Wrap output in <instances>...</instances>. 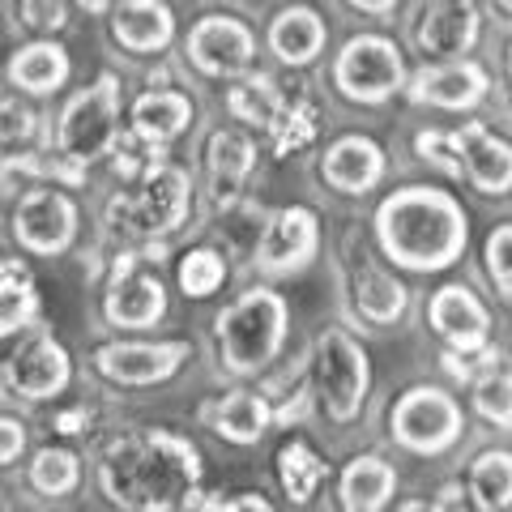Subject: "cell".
Masks as SVG:
<instances>
[{
	"label": "cell",
	"instance_id": "cell-1",
	"mask_svg": "<svg viewBox=\"0 0 512 512\" xmlns=\"http://www.w3.org/2000/svg\"><path fill=\"white\" fill-rule=\"evenodd\" d=\"M376 239L393 265L414 274L448 269L466 252L470 222L453 192L444 188H397L376 210Z\"/></svg>",
	"mask_w": 512,
	"mask_h": 512
},
{
	"label": "cell",
	"instance_id": "cell-2",
	"mask_svg": "<svg viewBox=\"0 0 512 512\" xmlns=\"http://www.w3.org/2000/svg\"><path fill=\"white\" fill-rule=\"evenodd\" d=\"M201 478L197 448L167 431L124 436L107 448L99 483L120 508H192V487Z\"/></svg>",
	"mask_w": 512,
	"mask_h": 512
},
{
	"label": "cell",
	"instance_id": "cell-3",
	"mask_svg": "<svg viewBox=\"0 0 512 512\" xmlns=\"http://www.w3.org/2000/svg\"><path fill=\"white\" fill-rule=\"evenodd\" d=\"M286 299L278 291H244L231 308H222L214 320L222 367L231 376H252L269 367V359H278V350L286 342Z\"/></svg>",
	"mask_w": 512,
	"mask_h": 512
},
{
	"label": "cell",
	"instance_id": "cell-4",
	"mask_svg": "<svg viewBox=\"0 0 512 512\" xmlns=\"http://www.w3.org/2000/svg\"><path fill=\"white\" fill-rule=\"evenodd\" d=\"M188 205H192L188 171L175 163H150L146 175H141V188L133 197H116L107 214L128 235L158 239V235H171L175 227H184Z\"/></svg>",
	"mask_w": 512,
	"mask_h": 512
},
{
	"label": "cell",
	"instance_id": "cell-5",
	"mask_svg": "<svg viewBox=\"0 0 512 512\" xmlns=\"http://www.w3.org/2000/svg\"><path fill=\"white\" fill-rule=\"evenodd\" d=\"M312 367H316L320 406L329 410V419L333 423L359 419V410L367 402V384H372V372H367V350L350 338L346 329H325L316 338Z\"/></svg>",
	"mask_w": 512,
	"mask_h": 512
},
{
	"label": "cell",
	"instance_id": "cell-6",
	"mask_svg": "<svg viewBox=\"0 0 512 512\" xmlns=\"http://www.w3.org/2000/svg\"><path fill=\"white\" fill-rule=\"evenodd\" d=\"M389 427L402 448H410V453H419V457H436L461 440L466 419H461V406L453 393L419 384V389H406L397 397Z\"/></svg>",
	"mask_w": 512,
	"mask_h": 512
},
{
	"label": "cell",
	"instance_id": "cell-7",
	"mask_svg": "<svg viewBox=\"0 0 512 512\" xmlns=\"http://www.w3.org/2000/svg\"><path fill=\"white\" fill-rule=\"evenodd\" d=\"M116 128H120V82L111 73H103L99 82L86 86L69 107H64L60 154H69L73 163L86 167L116 146Z\"/></svg>",
	"mask_w": 512,
	"mask_h": 512
},
{
	"label": "cell",
	"instance_id": "cell-8",
	"mask_svg": "<svg viewBox=\"0 0 512 512\" xmlns=\"http://www.w3.org/2000/svg\"><path fill=\"white\" fill-rule=\"evenodd\" d=\"M333 82H338V90L350 103H384L406 86L402 52L380 35H359L338 52Z\"/></svg>",
	"mask_w": 512,
	"mask_h": 512
},
{
	"label": "cell",
	"instance_id": "cell-9",
	"mask_svg": "<svg viewBox=\"0 0 512 512\" xmlns=\"http://www.w3.org/2000/svg\"><path fill=\"white\" fill-rule=\"evenodd\" d=\"M320 248V222L308 205H286L274 218L265 222L261 244H256V269L269 278H286L299 274L303 265L316 256Z\"/></svg>",
	"mask_w": 512,
	"mask_h": 512
},
{
	"label": "cell",
	"instance_id": "cell-10",
	"mask_svg": "<svg viewBox=\"0 0 512 512\" xmlns=\"http://www.w3.org/2000/svg\"><path fill=\"white\" fill-rule=\"evenodd\" d=\"M13 235L35 256H60L77 235V205L56 188H30L13 210Z\"/></svg>",
	"mask_w": 512,
	"mask_h": 512
},
{
	"label": "cell",
	"instance_id": "cell-11",
	"mask_svg": "<svg viewBox=\"0 0 512 512\" xmlns=\"http://www.w3.org/2000/svg\"><path fill=\"white\" fill-rule=\"evenodd\" d=\"M252 56H256L252 30L239 18H227V13L201 18L188 35V60L205 77H244L252 69Z\"/></svg>",
	"mask_w": 512,
	"mask_h": 512
},
{
	"label": "cell",
	"instance_id": "cell-12",
	"mask_svg": "<svg viewBox=\"0 0 512 512\" xmlns=\"http://www.w3.org/2000/svg\"><path fill=\"white\" fill-rule=\"evenodd\" d=\"M69 380H73L69 350H64L52 333H30L5 363V384L13 393L30 397V402H43V397L64 393Z\"/></svg>",
	"mask_w": 512,
	"mask_h": 512
},
{
	"label": "cell",
	"instance_id": "cell-13",
	"mask_svg": "<svg viewBox=\"0 0 512 512\" xmlns=\"http://www.w3.org/2000/svg\"><path fill=\"white\" fill-rule=\"evenodd\" d=\"M167 312V291L154 274L141 269L137 256H124L116 265V278L107 286V299H103V316L107 325L116 329H150L154 320H163Z\"/></svg>",
	"mask_w": 512,
	"mask_h": 512
},
{
	"label": "cell",
	"instance_id": "cell-14",
	"mask_svg": "<svg viewBox=\"0 0 512 512\" xmlns=\"http://www.w3.org/2000/svg\"><path fill=\"white\" fill-rule=\"evenodd\" d=\"M188 342H111L94 350V367L111 384H158L180 372Z\"/></svg>",
	"mask_w": 512,
	"mask_h": 512
},
{
	"label": "cell",
	"instance_id": "cell-15",
	"mask_svg": "<svg viewBox=\"0 0 512 512\" xmlns=\"http://www.w3.org/2000/svg\"><path fill=\"white\" fill-rule=\"evenodd\" d=\"M431 329L440 333L448 342V350H461V355H478L491 333V320H487V308L474 299V291L466 286H440L436 295H431Z\"/></svg>",
	"mask_w": 512,
	"mask_h": 512
},
{
	"label": "cell",
	"instance_id": "cell-16",
	"mask_svg": "<svg viewBox=\"0 0 512 512\" xmlns=\"http://www.w3.org/2000/svg\"><path fill=\"white\" fill-rule=\"evenodd\" d=\"M487 73L474 60H453V64H431V69L410 77V99L440 107V111H470L487 99Z\"/></svg>",
	"mask_w": 512,
	"mask_h": 512
},
{
	"label": "cell",
	"instance_id": "cell-17",
	"mask_svg": "<svg viewBox=\"0 0 512 512\" xmlns=\"http://www.w3.org/2000/svg\"><path fill=\"white\" fill-rule=\"evenodd\" d=\"M457 154H461V171L478 192H491V197H504L512 188V146L504 137L487 133L478 120H470L466 128H457Z\"/></svg>",
	"mask_w": 512,
	"mask_h": 512
},
{
	"label": "cell",
	"instance_id": "cell-18",
	"mask_svg": "<svg viewBox=\"0 0 512 512\" xmlns=\"http://www.w3.org/2000/svg\"><path fill=\"white\" fill-rule=\"evenodd\" d=\"M320 175H325L329 188L346 192V197H363L367 188L380 184L384 175V150L372 137H338L320 158Z\"/></svg>",
	"mask_w": 512,
	"mask_h": 512
},
{
	"label": "cell",
	"instance_id": "cell-19",
	"mask_svg": "<svg viewBox=\"0 0 512 512\" xmlns=\"http://www.w3.org/2000/svg\"><path fill=\"white\" fill-rule=\"evenodd\" d=\"M111 35L133 56H150L175 39V18L163 0H120L111 13Z\"/></svg>",
	"mask_w": 512,
	"mask_h": 512
},
{
	"label": "cell",
	"instance_id": "cell-20",
	"mask_svg": "<svg viewBox=\"0 0 512 512\" xmlns=\"http://www.w3.org/2000/svg\"><path fill=\"white\" fill-rule=\"evenodd\" d=\"M414 43L423 56H461L478 43V13L470 9V0L457 5H431L423 13V22L414 26Z\"/></svg>",
	"mask_w": 512,
	"mask_h": 512
},
{
	"label": "cell",
	"instance_id": "cell-21",
	"mask_svg": "<svg viewBox=\"0 0 512 512\" xmlns=\"http://www.w3.org/2000/svg\"><path fill=\"white\" fill-rule=\"evenodd\" d=\"M205 167H210V197H214V205H235L239 188L248 184V175L256 167V146L244 133H235V128H218V133L210 137Z\"/></svg>",
	"mask_w": 512,
	"mask_h": 512
},
{
	"label": "cell",
	"instance_id": "cell-22",
	"mask_svg": "<svg viewBox=\"0 0 512 512\" xmlns=\"http://www.w3.org/2000/svg\"><path fill=\"white\" fill-rule=\"evenodd\" d=\"M269 47H274V56L282 64H291V69H303V64H312L320 56V47H325V22L316 18V9H282L274 26H269Z\"/></svg>",
	"mask_w": 512,
	"mask_h": 512
},
{
	"label": "cell",
	"instance_id": "cell-23",
	"mask_svg": "<svg viewBox=\"0 0 512 512\" xmlns=\"http://www.w3.org/2000/svg\"><path fill=\"white\" fill-rule=\"evenodd\" d=\"M192 124V103L180 90H150L133 103V128L150 146H167Z\"/></svg>",
	"mask_w": 512,
	"mask_h": 512
},
{
	"label": "cell",
	"instance_id": "cell-24",
	"mask_svg": "<svg viewBox=\"0 0 512 512\" xmlns=\"http://www.w3.org/2000/svg\"><path fill=\"white\" fill-rule=\"evenodd\" d=\"M397 491V470L380 457H355L350 466L342 470V483H338V500L346 512H376L393 500Z\"/></svg>",
	"mask_w": 512,
	"mask_h": 512
},
{
	"label": "cell",
	"instance_id": "cell-25",
	"mask_svg": "<svg viewBox=\"0 0 512 512\" xmlns=\"http://www.w3.org/2000/svg\"><path fill=\"white\" fill-rule=\"evenodd\" d=\"M269 419H274V410H269L265 397H256L248 389H235L231 397H222V402L210 410V423L222 440L231 444H256L269 431Z\"/></svg>",
	"mask_w": 512,
	"mask_h": 512
},
{
	"label": "cell",
	"instance_id": "cell-26",
	"mask_svg": "<svg viewBox=\"0 0 512 512\" xmlns=\"http://www.w3.org/2000/svg\"><path fill=\"white\" fill-rule=\"evenodd\" d=\"M9 82L26 94H52L69 82V56L56 43H30L9 60Z\"/></svg>",
	"mask_w": 512,
	"mask_h": 512
},
{
	"label": "cell",
	"instance_id": "cell-27",
	"mask_svg": "<svg viewBox=\"0 0 512 512\" xmlns=\"http://www.w3.org/2000/svg\"><path fill=\"white\" fill-rule=\"evenodd\" d=\"M350 295H355L359 316H367L372 325H393L406 312V286L393 282L380 265H367V261L355 265V291Z\"/></svg>",
	"mask_w": 512,
	"mask_h": 512
},
{
	"label": "cell",
	"instance_id": "cell-28",
	"mask_svg": "<svg viewBox=\"0 0 512 512\" xmlns=\"http://www.w3.org/2000/svg\"><path fill=\"white\" fill-rule=\"evenodd\" d=\"M470 500L474 508L495 512L512 504V453L508 448H491L470 466Z\"/></svg>",
	"mask_w": 512,
	"mask_h": 512
},
{
	"label": "cell",
	"instance_id": "cell-29",
	"mask_svg": "<svg viewBox=\"0 0 512 512\" xmlns=\"http://www.w3.org/2000/svg\"><path fill=\"white\" fill-rule=\"evenodd\" d=\"M35 316H39V295H35V286H30L26 269L18 261L0 265V338L26 329Z\"/></svg>",
	"mask_w": 512,
	"mask_h": 512
},
{
	"label": "cell",
	"instance_id": "cell-30",
	"mask_svg": "<svg viewBox=\"0 0 512 512\" xmlns=\"http://www.w3.org/2000/svg\"><path fill=\"white\" fill-rule=\"evenodd\" d=\"M325 474H329V466L303 440H291L278 453V478H282V487L295 504H308L316 495V487L325 483Z\"/></svg>",
	"mask_w": 512,
	"mask_h": 512
},
{
	"label": "cell",
	"instance_id": "cell-31",
	"mask_svg": "<svg viewBox=\"0 0 512 512\" xmlns=\"http://www.w3.org/2000/svg\"><path fill=\"white\" fill-rule=\"evenodd\" d=\"M227 107H231V116H235V120L269 128V124L278 120V111H282V94H278V86L269 82L265 73L239 77V82L231 86V94H227Z\"/></svg>",
	"mask_w": 512,
	"mask_h": 512
},
{
	"label": "cell",
	"instance_id": "cell-32",
	"mask_svg": "<svg viewBox=\"0 0 512 512\" xmlns=\"http://www.w3.org/2000/svg\"><path fill=\"white\" fill-rule=\"evenodd\" d=\"M77 478H82V466H77V457L69 448H43V453L30 461V487L39 495H69L77 487Z\"/></svg>",
	"mask_w": 512,
	"mask_h": 512
},
{
	"label": "cell",
	"instance_id": "cell-33",
	"mask_svg": "<svg viewBox=\"0 0 512 512\" xmlns=\"http://www.w3.org/2000/svg\"><path fill=\"white\" fill-rule=\"evenodd\" d=\"M474 410L487 423L512 431V376L508 372H487L474 380Z\"/></svg>",
	"mask_w": 512,
	"mask_h": 512
},
{
	"label": "cell",
	"instance_id": "cell-34",
	"mask_svg": "<svg viewBox=\"0 0 512 512\" xmlns=\"http://www.w3.org/2000/svg\"><path fill=\"white\" fill-rule=\"evenodd\" d=\"M222 278H227V265H222V256L210 252V248L188 252L184 265H180V286H184V295H192V299L214 295L222 286Z\"/></svg>",
	"mask_w": 512,
	"mask_h": 512
},
{
	"label": "cell",
	"instance_id": "cell-35",
	"mask_svg": "<svg viewBox=\"0 0 512 512\" xmlns=\"http://www.w3.org/2000/svg\"><path fill=\"white\" fill-rule=\"evenodd\" d=\"M269 128H274V146H278V154H291V150L308 146V141L316 137V120H312V111H308V107H286V103H282L278 120L269 124Z\"/></svg>",
	"mask_w": 512,
	"mask_h": 512
},
{
	"label": "cell",
	"instance_id": "cell-36",
	"mask_svg": "<svg viewBox=\"0 0 512 512\" xmlns=\"http://www.w3.org/2000/svg\"><path fill=\"white\" fill-rule=\"evenodd\" d=\"M414 150H419L431 167H440L444 175H453V180H461V154H457V137L453 133H440V128H427V133L414 137Z\"/></svg>",
	"mask_w": 512,
	"mask_h": 512
},
{
	"label": "cell",
	"instance_id": "cell-37",
	"mask_svg": "<svg viewBox=\"0 0 512 512\" xmlns=\"http://www.w3.org/2000/svg\"><path fill=\"white\" fill-rule=\"evenodd\" d=\"M487 274L500 286V295L512 299V222L487 239Z\"/></svg>",
	"mask_w": 512,
	"mask_h": 512
},
{
	"label": "cell",
	"instance_id": "cell-38",
	"mask_svg": "<svg viewBox=\"0 0 512 512\" xmlns=\"http://www.w3.org/2000/svg\"><path fill=\"white\" fill-rule=\"evenodd\" d=\"M22 22L39 35H52L64 26V0H22Z\"/></svg>",
	"mask_w": 512,
	"mask_h": 512
},
{
	"label": "cell",
	"instance_id": "cell-39",
	"mask_svg": "<svg viewBox=\"0 0 512 512\" xmlns=\"http://www.w3.org/2000/svg\"><path fill=\"white\" fill-rule=\"evenodd\" d=\"M26 448V431L18 419H0V466H9L13 457H18Z\"/></svg>",
	"mask_w": 512,
	"mask_h": 512
},
{
	"label": "cell",
	"instance_id": "cell-40",
	"mask_svg": "<svg viewBox=\"0 0 512 512\" xmlns=\"http://www.w3.org/2000/svg\"><path fill=\"white\" fill-rule=\"evenodd\" d=\"M346 5L359 9V13H376V18H384V13L397 9V0H346Z\"/></svg>",
	"mask_w": 512,
	"mask_h": 512
},
{
	"label": "cell",
	"instance_id": "cell-41",
	"mask_svg": "<svg viewBox=\"0 0 512 512\" xmlns=\"http://www.w3.org/2000/svg\"><path fill=\"white\" fill-rule=\"evenodd\" d=\"M82 423H86V414H82V410L60 414V431H82Z\"/></svg>",
	"mask_w": 512,
	"mask_h": 512
},
{
	"label": "cell",
	"instance_id": "cell-42",
	"mask_svg": "<svg viewBox=\"0 0 512 512\" xmlns=\"http://www.w3.org/2000/svg\"><path fill=\"white\" fill-rule=\"evenodd\" d=\"M440 495H444V500H436V508H457V504H466V500H457V495H461L457 487H444Z\"/></svg>",
	"mask_w": 512,
	"mask_h": 512
},
{
	"label": "cell",
	"instance_id": "cell-43",
	"mask_svg": "<svg viewBox=\"0 0 512 512\" xmlns=\"http://www.w3.org/2000/svg\"><path fill=\"white\" fill-rule=\"evenodd\" d=\"M82 5H86L90 13H107V9H111V0H82Z\"/></svg>",
	"mask_w": 512,
	"mask_h": 512
},
{
	"label": "cell",
	"instance_id": "cell-44",
	"mask_svg": "<svg viewBox=\"0 0 512 512\" xmlns=\"http://www.w3.org/2000/svg\"><path fill=\"white\" fill-rule=\"evenodd\" d=\"M500 5H504V9H508V13H512V0H500Z\"/></svg>",
	"mask_w": 512,
	"mask_h": 512
},
{
	"label": "cell",
	"instance_id": "cell-45",
	"mask_svg": "<svg viewBox=\"0 0 512 512\" xmlns=\"http://www.w3.org/2000/svg\"><path fill=\"white\" fill-rule=\"evenodd\" d=\"M508 77H512V52H508Z\"/></svg>",
	"mask_w": 512,
	"mask_h": 512
}]
</instances>
